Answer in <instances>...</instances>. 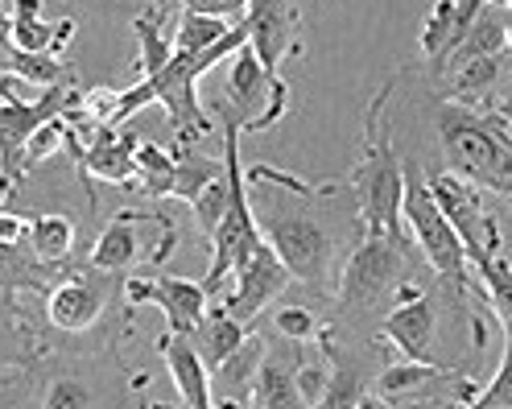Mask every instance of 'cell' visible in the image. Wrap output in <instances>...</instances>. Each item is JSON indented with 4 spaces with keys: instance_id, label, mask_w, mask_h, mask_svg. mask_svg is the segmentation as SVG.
I'll return each mask as SVG.
<instances>
[{
    "instance_id": "obj_5",
    "label": "cell",
    "mask_w": 512,
    "mask_h": 409,
    "mask_svg": "<svg viewBox=\"0 0 512 409\" xmlns=\"http://www.w3.org/2000/svg\"><path fill=\"white\" fill-rule=\"evenodd\" d=\"M401 219L413 232L422 261L434 269V277L442 281L455 298L475 290V269L467 261V248L459 240V232L451 228V219L442 215V207L430 195V182L422 174L418 162H405V199H401Z\"/></svg>"
},
{
    "instance_id": "obj_18",
    "label": "cell",
    "mask_w": 512,
    "mask_h": 409,
    "mask_svg": "<svg viewBox=\"0 0 512 409\" xmlns=\"http://www.w3.org/2000/svg\"><path fill=\"white\" fill-rule=\"evenodd\" d=\"M484 9V0H434L430 17L422 21V34H418V46H422V58L430 62V71L438 79L442 62L459 50V42L467 38L471 21Z\"/></svg>"
},
{
    "instance_id": "obj_8",
    "label": "cell",
    "mask_w": 512,
    "mask_h": 409,
    "mask_svg": "<svg viewBox=\"0 0 512 409\" xmlns=\"http://www.w3.org/2000/svg\"><path fill=\"white\" fill-rule=\"evenodd\" d=\"M223 166H228V211H223L219 228L211 236V265L203 277L207 298H219L223 290H232L236 269L252 257V248L261 244V228H256V211L248 199V178L240 162V133L223 129Z\"/></svg>"
},
{
    "instance_id": "obj_14",
    "label": "cell",
    "mask_w": 512,
    "mask_h": 409,
    "mask_svg": "<svg viewBox=\"0 0 512 409\" xmlns=\"http://www.w3.org/2000/svg\"><path fill=\"white\" fill-rule=\"evenodd\" d=\"M108 294H112L108 273L83 265L79 273L54 281V286L42 294L46 298V319L62 335H87L91 327H100L104 310H108Z\"/></svg>"
},
{
    "instance_id": "obj_24",
    "label": "cell",
    "mask_w": 512,
    "mask_h": 409,
    "mask_svg": "<svg viewBox=\"0 0 512 409\" xmlns=\"http://www.w3.org/2000/svg\"><path fill=\"white\" fill-rule=\"evenodd\" d=\"M508 54V50H504ZM504 54H492V58H475L467 67H459L455 75H446L442 83V100L451 104H463V108H492L500 87H504Z\"/></svg>"
},
{
    "instance_id": "obj_37",
    "label": "cell",
    "mask_w": 512,
    "mask_h": 409,
    "mask_svg": "<svg viewBox=\"0 0 512 409\" xmlns=\"http://www.w3.org/2000/svg\"><path fill=\"white\" fill-rule=\"evenodd\" d=\"M42 409H95V393L79 376H54L42 393Z\"/></svg>"
},
{
    "instance_id": "obj_11",
    "label": "cell",
    "mask_w": 512,
    "mask_h": 409,
    "mask_svg": "<svg viewBox=\"0 0 512 409\" xmlns=\"http://www.w3.org/2000/svg\"><path fill=\"white\" fill-rule=\"evenodd\" d=\"M71 87L75 83H62V87H50L42 91L38 100H0V174L13 178L21 186L25 178V149L29 141H34V133L42 129V124L58 120L62 112H67L71 104Z\"/></svg>"
},
{
    "instance_id": "obj_35",
    "label": "cell",
    "mask_w": 512,
    "mask_h": 409,
    "mask_svg": "<svg viewBox=\"0 0 512 409\" xmlns=\"http://www.w3.org/2000/svg\"><path fill=\"white\" fill-rule=\"evenodd\" d=\"M273 331H277V339H285V343H318V335H323V319L310 310V306H281L277 314H273Z\"/></svg>"
},
{
    "instance_id": "obj_36",
    "label": "cell",
    "mask_w": 512,
    "mask_h": 409,
    "mask_svg": "<svg viewBox=\"0 0 512 409\" xmlns=\"http://www.w3.org/2000/svg\"><path fill=\"white\" fill-rule=\"evenodd\" d=\"M471 409H512V327H504V356L492 381L479 389Z\"/></svg>"
},
{
    "instance_id": "obj_23",
    "label": "cell",
    "mask_w": 512,
    "mask_h": 409,
    "mask_svg": "<svg viewBox=\"0 0 512 409\" xmlns=\"http://www.w3.org/2000/svg\"><path fill=\"white\" fill-rule=\"evenodd\" d=\"M9 25H13V46L25 54H62L75 38V21H46L42 0H9Z\"/></svg>"
},
{
    "instance_id": "obj_39",
    "label": "cell",
    "mask_w": 512,
    "mask_h": 409,
    "mask_svg": "<svg viewBox=\"0 0 512 409\" xmlns=\"http://www.w3.org/2000/svg\"><path fill=\"white\" fill-rule=\"evenodd\" d=\"M67 137H71V129H67V120H50V124H42V129L34 133V141H29V149H25V174L34 170V166H42L46 157H54V153H67Z\"/></svg>"
},
{
    "instance_id": "obj_7",
    "label": "cell",
    "mask_w": 512,
    "mask_h": 409,
    "mask_svg": "<svg viewBox=\"0 0 512 409\" xmlns=\"http://www.w3.org/2000/svg\"><path fill=\"white\" fill-rule=\"evenodd\" d=\"M174 219L166 211H137V207H120L112 215V224L100 232V240L91 244L87 269L100 273H145L153 277L174 253Z\"/></svg>"
},
{
    "instance_id": "obj_34",
    "label": "cell",
    "mask_w": 512,
    "mask_h": 409,
    "mask_svg": "<svg viewBox=\"0 0 512 409\" xmlns=\"http://www.w3.org/2000/svg\"><path fill=\"white\" fill-rule=\"evenodd\" d=\"M475 273H479V281H484V298H488L492 314L500 319V327H512V261L500 253Z\"/></svg>"
},
{
    "instance_id": "obj_38",
    "label": "cell",
    "mask_w": 512,
    "mask_h": 409,
    "mask_svg": "<svg viewBox=\"0 0 512 409\" xmlns=\"http://www.w3.org/2000/svg\"><path fill=\"white\" fill-rule=\"evenodd\" d=\"M190 211H195V219H199V232L211 240L215 228H219V219H223V211H228V166H223V178H215L207 191L190 203Z\"/></svg>"
},
{
    "instance_id": "obj_29",
    "label": "cell",
    "mask_w": 512,
    "mask_h": 409,
    "mask_svg": "<svg viewBox=\"0 0 512 409\" xmlns=\"http://www.w3.org/2000/svg\"><path fill=\"white\" fill-rule=\"evenodd\" d=\"M162 21H166V9H149V13H141L137 21H133V34H137V42H141V54H137V83L141 79H153V75H162L170 62H174V38L162 29Z\"/></svg>"
},
{
    "instance_id": "obj_33",
    "label": "cell",
    "mask_w": 512,
    "mask_h": 409,
    "mask_svg": "<svg viewBox=\"0 0 512 409\" xmlns=\"http://www.w3.org/2000/svg\"><path fill=\"white\" fill-rule=\"evenodd\" d=\"M236 21L232 17H211V13H190L182 9L178 25H174V50L178 54H203L207 46H215L223 34H228Z\"/></svg>"
},
{
    "instance_id": "obj_48",
    "label": "cell",
    "mask_w": 512,
    "mask_h": 409,
    "mask_svg": "<svg viewBox=\"0 0 512 409\" xmlns=\"http://www.w3.org/2000/svg\"><path fill=\"white\" fill-rule=\"evenodd\" d=\"M484 5H492V9H512V0H484Z\"/></svg>"
},
{
    "instance_id": "obj_32",
    "label": "cell",
    "mask_w": 512,
    "mask_h": 409,
    "mask_svg": "<svg viewBox=\"0 0 512 409\" xmlns=\"http://www.w3.org/2000/svg\"><path fill=\"white\" fill-rule=\"evenodd\" d=\"M137 191H145L149 199H170V186H174V149H162L153 141L137 145V178H133Z\"/></svg>"
},
{
    "instance_id": "obj_30",
    "label": "cell",
    "mask_w": 512,
    "mask_h": 409,
    "mask_svg": "<svg viewBox=\"0 0 512 409\" xmlns=\"http://www.w3.org/2000/svg\"><path fill=\"white\" fill-rule=\"evenodd\" d=\"M446 376H451V372L438 368V364H413V360H405V364H393V368H380L376 381H372V393L384 397L389 405H397V401H405L413 393H422V389L446 381Z\"/></svg>"
},
{
    "instance_id": "obj_10",
    "label": "cell",
    "mask_w": 512,
    "mask_h": 409,
    "mask_svg": "<svg viewBox=\"0 0 512 409\" xmlns=\"http://www.w3.org/2000/svg\"><path fill=\"white\" fill-rule=\"evenodd\" d=\"M430 182V195L434 203L442 207V215L451 219V228L459 232L463 248H467V261L471 269H484L492 257L504 253V240H500V228H496V215L488 207V191H479L467 178L442 170V174H426Z\"/></svg>"
},
{
    "instance_id": "obj_31",
    "label": "cell",
    "mask_w": 512,
    "mask_h": 409,
    "mask_svg": "<svg viewBox=\"0 0 512 409\" xmlns=\"http://www.w3.org/2000/svg\"><path fill=\"white\" fill-rule=\"evenodd\" d=\"M215 178H223V162H215V157H203L195 149H186V141L174 145V186H170V199L195 203Z\"/></svg>"
},
{
    "instance_id": "obj_43",
    "label": "cell",
    "mask_w": 512,
    "mask_h": 409,
    "mask_svg": "<svg viewBox=\"0 0 512 409\" xmlns=\"http://www.w3.org/2000/svg\"><path fill=\"white\" fill-rule=\"evenodd\" d=\"M492 112H500V116H504V124L512 129V87H500V96H496Z\"/></svg>"
},
{
    "instance_id": "obj_9",
    "label": "cell",
    "mask_w": 512,
    "mask_h": 409,
    "mask_svg": "<svg viewBox=\"0 0 512 409\" xmlns=\"http://www.w3.org/2000/svg\"><path fill=\"white\" fill-rule=\"evenodd\" d=\"M285 112H290V83L273 79L244 42L232 54L228 83H223V91L215 96L219 124L223 129H236L240 137L244 133H269Z\"/></svg>"
},
{
    "instance_id": "obj_3",
    "label": "cell",
    "mask_w": 512,
    "mask_h": 409,
    "mask_svg": "<svg viewBox=\"0 0 512 409\" xmlns=\"http://www.w3.org/2000/svg\"><path fill=\"white\" fill-rule=\"evenodd\" d=\"M393 79L384 83L368 112H364V141H360V157L351 166V191H356V219L360 232H376V236H393L405 240L401 228V199H405V162L393 149L389 124H384V112H389L393 100Z\"/></svg>"
},
{
    "instance_id": "obj_4",
    "label": "cell",
    "mask_w": 512,
    "mask_h": 409,
    "mask_svg": "<svg viewBox=\"0 0 512 409\" xmlns=\"http://www.w3.org/2000/svg\"><path fill=\"white\" fill-rule=\"evenodd\" d=\"M434 124L446 170L467 178L479 191L512 199V129L500 112L442 100Z\"/></svg>"
},
{
    "instance_id": "obj_22",
    "label": "cell",
    "mask_w": 512,
    "mask_h": 409,
    "mask_svg": "<svg viewBox=\"0 0 512 409\" xmlns=\"http://www.w3.org/2000/svg\"><path fill=\"white\" fill-rule=\"evenodd\" d=\"M153 302L162 310L166 331H174V335H195L207 306H211L203 281L170 277V273H153Z\"/></svg>"
},
{
    "instance_id": "obj_45",
    "label": "cell",
    "mask_w": 512,
    "mask_h": 409,
    "mask_svg": "<svg viewBox=\"0 0 512 409\" xmlns=\"http://www.w3.org/2000/svg\"><path fill=\"white\" fill-rule=\"evenodd\" d=\"M356 409H393V405L384 401V397H376V393H368V397H364V401H360Z\"/></svg>"
},
{
    "instance_id": "obj_19",
    "label": "cell",
    "mask_w": 512,
    "mask_h": 409,
    "mask_svg": "<svg viewBox=\"0 0 512 409\" xmlns=\"http://www.w3.org/2000/svg\"><path fill=\"white\" fill-rule=\"evenodd\" d=\"M269 352V343L261 331H248V339L240 348L223 360L211 372V393H215V409H244L252 401V385H256V372H261V360Z\"/></svg>"
},
{
    "instance_id": "obj_28",
    "label": "cell",
    "mask_w": 512,
    "mask_h": 409,
    "mask_svg": "<svg viewBox=\"0 0 512 409\" xmlns=\"http://www.w3.org/2000/svg\"><path fill=\"white\" fill-rule=\"evenodd\" d=\"M29 253H34L42 265H54L62 269L75 253V219L71 215H58V211H46V215H34L29 219Z\"/></svg>"
},
{
    "instance_id": "obj_46",
    "label": "cell",
    "mask_w": 512,
    "mask_h": 409,
    "mask_svg": "<svg viewBox=\"0 0 512 409\" xmlns=\"http://www.w3.org/2000/svg\"><path fill=\"white\" fill-rule=\"evenodd\" d=\"M13 381H21L17 372H0V389H5V385H13Z\"/></svg>"
},
{
    "instance_id": "obj_26",
    "label": "cell",
    "mask_w": 512,
    "mask_h": 409,
    "mask_svg": "<svg viewBox=\"0 0 512 409\" xmlns=\"http://www.w3.org/2000/svg\"><path fill=\"white\" fill-rule=\"evenodd\" d=\"M248 331L252 327H244L240 319H232L223 306H207V314H203V323H199V331L190 335V343H195V352L203 356V364H207V372H215L223 360H228L240 343L248 339Z\"/></svg>"
},
{
    "instance_id": "obj_42",
    "label": "cell",
    "mask_w": 512,
    "mask_h": 409,
    "mask_svg": "<svg viewBox=\"0 0 512 409\" xmlns=\"http://www.w3.org/2000/svg\"><path fill=\"white\" fill-rule=\"evenodd\" d=\"M13 62H17L13 25H9V9H0V75H13Z\"/></svg>"
},
{
    "instance_id": "obj_44",
    "label": "cell",
    "mask_w": 512,
    "mask_h": 409,
    "mask_svg": "<svg viewBox=\"0 0 512 409\" xmlns=\"http://www.w3.org/2000/svg\"><path fill=\"white\" fill-rule=\"evenodd\" d=\"M17 405H21V381L0 389V409H17Z\"/></svg>"
},
{
    "instance_id": "obj_13",
    "label": "cell",
    "mask_w": 512,
    "mask_h": 409,
    "mask_svg": "<svg viewBox=\"0 0 512 409\" xmlns=\"http://www.w3.org/2000/svg\"><path fill=\"white\" fill-rule=\"evenodd\" d=\"M380 343L413 360V364H434V343H438V302L434 294L418 290V281H401L393 298V310L380 319Z\"/></svg>"
},
{
    "instance_id": "obj_16",
    "label": "cell",
    "mask_w": 512,
    "mask_h": 409,
    "mask_svg": "<svg viewBox=\"0 0 512 409\" xmlns=\"http://www.w3.org/2000/svg\"><path fill=\"white\" fill-rule=\"evenodd\" d=\"M137 145L141 137L120 133V129H95L91 137H67V153L75 157V166L83 178H100L112 186H133L137 178Z\"/></svg>"
},
{
    "instance_id": "obj_50",
    "label": "cell",
    "mask_w": 512,
    "mask_h": 409,
    "mask_svg": "<svg viewBox=\"0 0 512 409\" xmlns=\"http://www.w3.org/2000/svg\"><path fill=\"white\" fill-rule=\"evenodd\" d=\"M244 409H261V405H252V401H248V405H244Z\"/></svg>"
},
{
    "instance_id": "obj_20",
    "label": "cell",
    "mask_w": 512,
    "mask_h": 409,
    "mask_svg": "<svg viewBox=\"0 0 512 409\" xmlns=\"http://www.w3.org/2000/svg\"><path fill=\"white\" fill-rule=\"evenodd\" d=\"M157 352H162L166 360V372L170 381L182 397V405L190 409H215V393H211V372L203 364V356L195 352V343H190V335H157Z\"/></svg>"
},
{
    "instance_id": "obj_49",
    "label": "cell",
    "mask_w": 512,
    "mask_h": 409,
    "mask_svg": "<svg viewBox=\"0 0 512 409\" xmlns=\"http://www.w3.org/2000/svg\"><path fill=\"white\" fill-rule=\"evenodd\" d=\"M153 409H190V405H153Z\"/></svg>"
},
{
    "instance_id": "obj_15",
    "label": "cell",
    "mask_w": 512,
    "mask_h": 409,
    "mask_svg": "<svg viewBox=\"0 0 512 409\" xmlns=\"http://www.w3.org/2000/svg\"><path fill=\"white\" fill-rule=\"evenodd\" d=\"M290 269L281 265V257L273 253V248L265 244V236H261V244L252 248V257L236 269V277H232V290H228V310L232 319H240L244 327H256V319L285 294V286H290Z\"/></svg>"
},
{
    "instance_id": "obj_6",
    "label": "cell",
    "mask_w": 512,
    "mask_h": 409,
    "mask_svg": "<svg viewBox=\"0 0 512 409\" xmlns=\"http://www.w3.org/2000/svg\"><path fill=\"white\" fill-rule=\"evenodd\" d=\"M401 281H409V240L364 232V240L351 248V257L339 269L335 302L343 319H372V314L393 302Z\"/></svg>"
},
{
    "instance_id": "obj_51",
    "label": "cell",
    "mask_w": 512,
    "mask_h": 409,
    "mask_svg": "<svg viewBox=\"0 0 512 409\" xmlns=\"http://www.w3.org/2000/svg\"><path fill=\"white\" fill-rule=\"evenodd\" d=\"M5 298H13V294H0V302H5Z\"/></svg>"
},
{
    "instance_id": "obj_27",
    "label": "cell",
    "mask_w": 512,
    "mask_h": 409,
    "mask_svg": "<svg viewBox=\"0 0 512 409\" xmlns=\"http://www.w3.org/2000/svg\"><path fill=\"white\" fill-rule=\"evenodd\" d=\"M54 265H42L29 244H0V294H21V290H34L46 294L54 286Z\"/></svg>"
},
{
    "instance_id": "obj_21",
    "label": "cell",
    "mask_w": 512,
    "mask_h": 409,
    "mask_svg": "<svg viewBox=\"0 0 512 409\" xmlns=\"http://www.w3.org/2000/svg\"><path fill=\"white\" fill-rule=\"evenodd\" d=\"M298 360H302V343H285V348H277V352H265L261 372H256V385H252V405H261V409H310L302 389H298Z\"/></svg>"
},
{
    "instance_id": "obj_41",
    "label": "cell",
    "mask_w": 512,
    "mask_h": 409,
    "mask_svg": "<svg viewBox=\"0 0 512 409\" xmlns=\"http://www.w3.org/2000/svg\"><path fill=\"white\" fill-rule=\"evenodd\" d=\"M25 236H29V219H21L9 207H0V244H21Z\"/></svg>"
},
{
    "instance_id": "obj_1",
    "label": "cell",
    "mask_w": 512,
    "mask_h": 409,
    "mask_svg": "<svg viewBox=\"0 0 512 409\" xmlns=\"http://www.w3.org/2000/svg\"><path fill=\"white\" fill-rule=\"evenodd\" d=\"M244 178H248V195L252 199V211L256 215V228H261L265 244L281 257V265L290 269L294 281L310 290H323L331 273H335V232L310 211V203L323 195V186H306L302 178L285 174V170H273L265 162L256 166H244Z\"/></svg>"
},
{
    "instance_id": "obj_2",
    "label": "cell",
    "mask_w": 512,
    "mask_h": 409,
    "mask_svg": "<svg viewBox=\"0 0 512 409\" xmlns=\"http://www.w3.org/2000/svg\"><path fill=\"white\" fill-rule=\"evenodd\" d=\"M244 42H248V29H244V21H236L228 34H223L215 46H207L203 54H174V62H170L162 75L124 87L120 100H116V129H120V124L133 116V112H141V108H149V104H162L178 141L207 137V133H211V116H207V108H203V100H199V79H203L211 67H219L223 58H232Z\"/></svg>"
},
{
    "instance_id": "obj_40",
    "label": "cell",
    "mask_w": 512,
    "mask_h": 409,
    "mask_svg": "<svg viewBox=\"0 0 512 409\" xmlns=\"http://www.w3.org/2000/svg\"><path fill=\"white\" fill-rule=\"evenodd\" d=\"M182 5H186L190 13H211V17H232V21H240L244 9H248V0H182Z\"/></svg>"
},
{
    "instance_id": "obj_47",
    "label": "cell",
    "mask_w": 512,
    "mask_h": 409,
    "mask_svg": "<svg viewBox=\"0 0 512 409\" xmlns=\"http://www.w3.org/2000/svg\"><path fill=\"white\" fill-rule=\"evenodd\" d=\"M418 409H459V405H446V401H430V405H418Z\"/></svg>"
},
{
    "instance_id": "obj_12",
    "label": "cell",
    "mask_w": 512,
    "mask_h": 409,
    "mask_svg": "<svg viewBox=\"0 0 512 409\" xmlns=\"http://www.w3.org/2000/svg\"><path fill=\"white\" fill-rule=\"evenodd\" d=\"M240 21L248 29V50L256 54V62H261L273 79H285L281 75L285 58L302 54V9H298V0H248Z\"/></svg>"
},
{
    "instance_id": "obj_25",
    "label": "cell",
    "mask_w": 512,
    "mask_h": 409,
    "mask_svg": "<svg viewBox=\"0 0 512 409\" xmlns=\"http://www.w3.org/2000/svg\"><path fill=\"white\" fill-rule=\"evenodd\" d=\"M504 50H508V9L484 5V9H479V17L471 21L467 38L459 42V50L442 62L438 79L455 75L459 67H467V62H475V58H492V54H504Z\"/></svg>"
},
{
    "instance_id": "obj_17",
    "label": "cell",
    "mask_w": 512,
    "mask_h": 409,
    "mask_svg": "<svg viewBox=\"0 0 512 409\" xmlns=\"http://www.w3.org/2000/svg\"><path fill=\"white\" fill-rule=\"evenodd\" d=\"M318 352L327 356L331 372H327V385H323V393H318L314 409H356L372 393V372H368L364 356L343 352L331 339V327H323V335H318Z\"/></svg>"
}]
</instances>
